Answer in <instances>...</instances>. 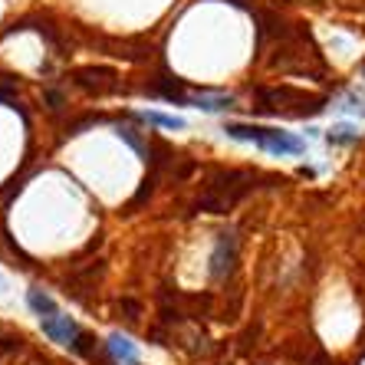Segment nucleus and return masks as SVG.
<instances>
[{"label":"nucleus","instance_id":"nucleus-2","mask_svg":"<svg viewBox=\"0 0 365 365\" xmlns=\"http://www.w3.org/2000/svg\"><path fill=\"white\" fill-rule=\"evenodd\" d=\"M257 99L264 102V109L270 112H287V115H316L323 112L326 99L293 86H277V89H257Z\"/></svg>","mask_w":365,"mask_h":365},{"label":"nucleus","instance_id":"nucleus-9","mask_svg":"<svg viewBox=\"0 0 365 365\" xmlns=\"http://www.w3.org/2000/svg\"><path fill=\"white\" fill-rule=\"evenodd\" d=\"M145 119L155 122V125H165V128H185V122L178 115H162V112H145Z\"/></svg>","mask_w":365,"mask_h":365},{"label":"nucleus","instance_id":"nucleus-8","mask_svg":"<svg viewBox=\"0 0 365 365\" xmlns=\"http://www.w3.org/2000/svg\"><path fill=\"white\" fill-rule=\"evenodd\" d=\"M30 306H34L36 313H46V316L56 313V303H53L50 297H43L40 289H34V293H30Z\"/></svg>","mask_w":365,"mask_h":365},{"label":"nucleus","instance_id":"nucleus-3","mask_svg":"<svg viewBox=\"0 0 365 365\" xmlns=\"http://www.w3.org/2000/svg\"><path fill=\"white\" fill-rule=\"evenodd\" d=\"M224 132H227L230 138H240V142L260 145V148H267V152H273V155H299V152H303V142H299V138L287 135V132H277V128L240 125V122H230Z\"/></svg>","mask_w":365,"mask_h":365},{"label":"nucleus","instance_id":"nucleus-1","mask_svg":"<svg viewBox=\"0 0 365 365\" xmlns=\"http://www.w3.org/2000/svg\"><path fill=\"white\" fill-rule=\"evenodd\" d=\"M254 187V175L247 171H217L207 185L201 197H197V211H207V214H227L240 197Z\"/></svg>","mask_w":365,"mask_h":365},{"label":"nucleus","instance_id":"nucleus-5","mask_svg":"<svg viewBox=\"0 0 365 365\" xmlns=\"http://www.w3.org/2000/svg\"><path fill=\"white\" fill-rule=\"evenodd\" d=\"M230 267H234V240H230V234H224L221 244H217V250H214V277H224V273H230Z\"/></svg>","mask_w":365,"mask_h":365},{"label":"nucleus","instance_id":"nucleus-13","mask_svg":"<svg viewBox=\"0 0 365 365\" xmlns=\"http://www.w3.org/2000/svg\"><path fill=\"white\" fill-rule=\"evenodd\" d=\"M362 76H365V63H362Z\"/></svg>","mask_w":365,"mask_h":365},{"label":"nucleus","instance_id":"nucleus-7","mask_svg":"<svg viewBox=\"0 0 365 365\" xmlns=\"http://www.w3.org/2000/svg\"><path fill=\"white\" fill-rule=\"evenodd\" d=\"M152 93L165 96V99H181V83H178V79H171V76H168V79H162V83L155 86Z\"/></svg>","mask_w":365,"mask_h":365},{"label":"nucleus","instance_id":"nucleus-10","mask_svg":"<svg viewBox=\"0 0 365 365\" xmlns=\"http://www.w3.org/2000/svg\"><path fill=\"white\" fill-rule=\"evenodd\" d=\"M197 109H204V112L230 109V99H197Z\"/></svg>","mask_w":365,"mask_h":365},{"label":"nucleus","instance_id":"nucleus-6","mask_svg":"<svg viewBox=\"0 0 365 365\" xmlns=\"http://www.w3.org/2000/svg\"><path fill=\"white\" fill-rule=\"evenodd\" d=\"M359 138V132L352 125H336V128H329V142L332 145H349V142H356Z\"/></svg>","mask_w":365,"mask_h":365},{"label":"nucleus","instance_id":"nucleus-11","mask_svg":"<svg viewBox=\"0 0 365 365\" xmlns=\"http://www.w3.org/2000/svg\"><path fill=\"white\" fill-rule=\"evenodd\" d=\"M112 349H115L119 356H125V359H135V352H132V346H128L125 339H112Z\"/></svg>","mask_w":365,"mask_h":365},{"label":"nucleus","instance_id":"nucleus-12","mask_svg":"<svg viewBox=\"0 0 365 365\" xmlns=\"http://www.w3.org/2000/svg\"><path fill=\"white\" fill-rule=\"evenodd\" d=\"M122 309L128 313V319H138V303H132V299H122Z\"/></svg>","mask_w":365,"mask_h":365},{"label":"nucleus","instance_id":"nucleus-4","mask_svg":"<svg viewBox=\"0 0 365 365\" xmlns=\"http://www.w3.org/2000/svg\"><path fill=\"white\" fill-rule=\"evenodd\" d=\"M73 83L79 86V89H86V93H112L115 89V69H106V66H83L73 73Z\"/></svg>","mask_w":365,"mask_h":365}]
</instances>
